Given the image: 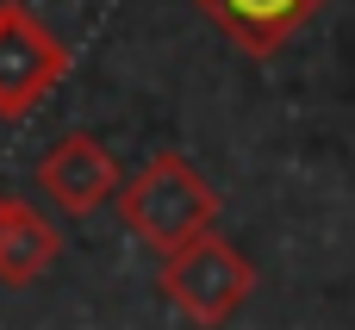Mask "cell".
Listing matches in <instances>:
<instances>
[{"label": "cell", "mask_w": 355, "mask_h": 330, "mask_svg": "<svg viewBox=\"0 0 355 330\" xmlns=\"http://www.w3.org/2000/svg\"><path fill=\"white\" fill-rule=\"evenodd\" d=\"M119 218L131 225L137 243H150L156 256H175V250H187V243L212 237V225H218V193L206 187V175H200L187 156L162 150V156H150V162L119 187Z\"/></svg>", "instance_id": "1"}, {"label": "cell", "mask_w": 355, "mask_h": 330, "mask_svg": "<svg viewBox=\"0 0 355 330\" xmlns=\"http://www.w3.org/2000/svg\"><path fill=\"white\" fill-rule=\"evenodd\" d=\"M156 281H162V293H168L200 330H218V324H231L237 306L250 299L256 268H250V256H243L237 243H225V237L212 231V237H200V243L162 256V275H156Z\"/></svg>", "instance_id": "2"}, {"label": "cell", "mask_w": 355, "mask_h": 330, "mask_svg": "<svg viewBox=\"0 0 355 330\" xmlns=\"http://www.w3.org/2000/svg\"><path fill=\"white\" fill-rule=\"evenodd\" d=\"M62 75L69 50L25 6H0V119H25Z\"/></svg>", "instance_id": "3"}, {"label": "cell", "mask_w": 355, "mask_h": 330, "mask_svg": "<svg viewBox=\"0 0 355 330\" xmlns=\"http://www.w3.org/2000/svg\"><path fill=\"white\" fill-rule=\"evenodd\" d=\"M37 187L50 193V206H62V212L81 218V212H94L100 200H112V187H119V162L106 156L100 137L69 131L62 144L44 150V162H37Z\"/></svg>", "instance_id": "4"}, {"label": "cell", "mask_w": 355, "mask_h": 330, "mask_svg": "<svg viewBox=\"0 0 355 330\" xmlns=\"http://www.w3.org/2000/svg\"><path fill=\"white\" fill-rule=\"evenodd\" d=\"M225 37H237L243 50H256V56H268V50H281L324 0H193Z\"/></svg>", "instance_id": "5"}, {"label": "cell", "mask_w": 355, "mask_h": 330, "mask_svg": "<svg viewBox=\"0 0 355 330\" xmlns=\"http://www.w3.org/2000/svg\"><path fill=\"white\" fill-rule=\"evenodd\" d=\"M50 262H56V225L12 200V212L0 225V287H31Z\"/></svg>", "instance_id": "6"}, {"label": "cell", "mask_w": 355, "mask_h": 330, "mask_svg": "<svg viewBox=\"0 0 355 330\" xmlns=\"http://www.w3.org/2000/svg\"><path fill=\"white\" fill-rule=\"evenodd\" d=\"M6 212H12V200H6V193H0V225H6Z\"/></svg>", "instance_id": "7"}]
</instances>
